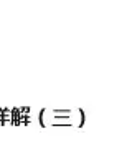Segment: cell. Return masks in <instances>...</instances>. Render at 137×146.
<instances>
[{"instance_id":"cell-1","label":"cell","mask_w":137,"mask_h":146,"mask_svg":"<svg viewBox=\"0 0 137 146\" xmlns=\"http://www.w3.org/2000/svg\"><path fill=\"white\" fill-rule=\"evenodd\" d=\"M2 116H3V123L5 126L12 125V108H2Z\"/></svg>"},{"instance_id":"cell-3","label":"cell","mask_w":137,"mask_h":146,"mask_svg":"<svg viewBox=\"0 0 137 146\" xmlns=\"http://www.w3.org/2000/svg\"><path fill=\"white\" fill-rule=\"evenodd\" d=\"M3 123V116H2V108H0V125Z\"/></svg>"},{"instance_id":"cell-2","label":"cell","mask_w":137,"mask_h":146,"mask_svg":"<svg viewBox=\"0 0 137 146\" xmlns=\"http://www.w3.org/2000/svg\"><path fill=\"white\" fill-rule=\"evenodd\" d=\"M22 115H20V108H12V125L13 126H18Z\"/></svg>"}]
</instances>
